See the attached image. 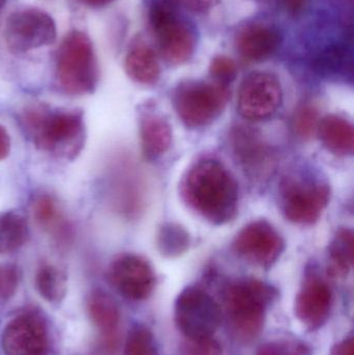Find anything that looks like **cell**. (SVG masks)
<instances>
[{"label":"cell","instance_id":"obj_1","mask_svg":"<svg viewBox=\"0 0 354 355\" xmlns=\"http://www.w3.org/2000/svg\"><path fill=\"white\" fill-rule=\"evenodd\" d=\"M187 206L213 225H224L238 211L236 180L218 160H199L189 168L180 184Z\"/></svg>","mask_w":354,"mask_h":355},{"label":"cell","instance_id":"obj_2","mask_svg":"<svg viewBox=\"0 0 354 355\" xmlns=\"http://www.w3.org/2000/svg\"><path fill=\"white\" fill-rule=\"evenodd\" d=\"M21 127L39 151L58 159H76L87 141L85 114L78 108H52L35 104L19 116Z\"/></svg>","mask_w":354,"mask_h":355},{"label":"cell","instance_id":"obj_3","mask_svg":"<svg viewBox=\"0 0 354 355\" xmlns=\"http://www.w3.org/2000/svg\"><path fill=\"white\" fill-rule=\"evenodd\" d=\"M276 297V289L258 279H240L229 286L224 295L226 313L237 340L247 343L261 334L268 306Z\"/></svg>","mask_w":354,"mask_h":355},{"label":"cell","instance_id":"obj_4","mask_svg":"<svg viewBox=\"0 0 354 355\" xmlns=\"http://www.w3.org/2000/svg\"><path fill=\"white\" fill-rule=\"evenodd\" d=\"M55 78L60 89L68 95H89L97 89L99 64L87 33L73 31L62 39L56 54Z\"/></svg>","mask_w":354,"mask_h":355},{"label":"cell","instance_id":"obj_5","mask_svg":"<svg viewBox=\"0 0 354 355\" xmlns=\"http://www.w3.org/2000/svg\"><path fill=\"white\" fill-rule=\"evenodd\" d=\"M230 99L227 85L206 81H185L174 94V107L179 119L191 129L211 124L224 112Z\"/></svg>","mask_w":354,"mask_h":355},{"label":"cell","instance_id":"obj_6","mask_svg":"<svg viewBox=\"0 0 354 355\" xmlns=\"http://www.w3.org/2000/svg\"><path fill=\"white\" fill-rule=\"evenodd\" d=\"M148 17L160 54L166 62L174 66L188 62L197 45L193 27L162 0L152 2Z\"/></svg>","mask_w":354,"mask_h":355},{"label":"cell","instance_id":"obj_7","mask_svg":"<svg viewBox=\"0 0 354 355\" xmlns=\"http://www.w3.org/2000/svg\"><path fill=\"white\" fill-rule=\"evenodd\" d=\"M175 323L188 340L213 337L222 320V309L209 293L191 286L179 294L175 304Z\"/></svg>","mask_w":354,"mask_h":355},{"label":"cell","instance_id":"obj_8","mask_svg":"<svg viewBox=\"0 0 354 355\" xmlns=\"http://www.w3.org/2000/svg\"><path fill=\"white\" fill-rule=\"evenodd\" d=\"M4 41L12 53H25L46 47L55 42L57 28L55 21L39 8L15 10L6 19Z\"/></svg>","mask_w":354,"mask_h":355},{"label":"cell","instance_id":"obj_9","mask_svg":"<svg viewBox=\"0 0 354 355\" xmlns=\"http://www.w3.org/2000/svg\"><path fill=\"white\" fill-rule=\"evenodd\" d=\"M1 345L6 355H54L49 324L35 310L21 313L6 323Z\"/></svg>","mask_w":354,"mask_h":355},{"label":"cell","instance_id":"obj_10","mask_svg":"<svg viewBox=\"0 0 354 355\" xmlns=\"http://www.w3.org/2000/svg\"><path fill=\"white\" fill-rule=\"evenodd\" d=\"M282 100V85L276 75L253 72L243 79L239 87L237 110L245 120L260 122L272 118Z\"/></svg>","mask_w":354,"mask_h":355},{"label":"cell","instance_id":"obj_11","mask_svg":"<svg viewBox=\"0 0 354 355\" xmlns=\"http://www.w3.org/2000/svg\"><path fill=\"white\" fill-rule=\"evenodd\" d=\"M110 285L127 300L141 302L153 293L155 272L149 261L135 254H121L107 269Z\"/></svg>","mask_w":354,"mask_h":355},{"label":"cell","instance_id":"obj_12","mask_svg":"<svg viewBox=\"0 0 354 355\" xmlns=\"http://www.w3.org/2000/svg\"><path fill=\"white\" fill-rule=\"evenodd\" d=\"M235 252L251 264L269 267L284 250L278 232L266 220H256L243 227L233 242Z\"/></svg>","mask_w":354,"mask_h":355},{"label":"cell","instance_id":"obj_13","mask_svg":"<svg viewBox=\"0 0 354 355\" xmlns=\"http://www.w3.org/2000/svg\"><path fill=\"white\" fill-rule=\"evenodd\" d=\"M330 189L324 183L293 182L283 194V211L291 223L313 225L330 202Z\"/></svg>","mask_w":354,"mask_h":355},{"label":"cell","instance_id":"obj_14","mask_svg":"<svg viewBox=\"0 0 354 355\" xmlns=\"http://www.w3.org/2000/svg\"><path fill=\"white\" fill-rule=\"evenodd\" d=\"M106 196L112 210L125 218L133 219L143 206L141 183L128 160H114L106 174Z\"/></svg>","mask_w":354,"mask_h":355},{"label":"cell","instance_id":"obj_15","mask_svg":"<svg viewBox=\"0 0 354 355\" xmlns=\"http://www.w3.org/2000/svg\"><path fill=\"white\" fill-rule=\"evenodd\" d=\"M31 210L37 227L51 238L56 248L67 250L72 246L74 225L52 194L42 192L35 196L31 202Z\"/></svg>","mask_w":354,"mask_h":355},{"label":"cell","instance_id":"obj_16","mask_svg":"<svg viewBox=\"0 0 354 355\" xmlns=\"http://www.w3.org/2000/svg\"><path fill=\"white\" fill-rule=\"evenodd\" d=\"M333 294L328 284L313 277L306 282L295 300V316L312 331L328 321L332 310Z\"/></svg>","mask_w":354,"mask_h":355},{"label":"cell","instance_id":"obj_17","mask_svg":"<svg viewBox=\"0 0 354 355\" xmlns=\"http://www.w3.org/2000/svg\"><path fill=\"white\" fill-rule=\"evenodd\" d=\"M232 147L243 170L254 178L263 177L272 166V153L258 132L238 126L232 131Z\"/></svg>","mask_w":354,"mask_h":355},{"label":"cell","instance_id":"obj_18","mask_svg":"<svg viewBox=\"0 0 354 355\" xmlns=\"http://www.w3.org/2000/svg\"><path fill=\"white\" fill-rule=\"evenodd\" d=\"M281 35L274 27L263 23H251L241 27L235 37L237 51L245 60L259 62L278 50Z\"/></svg>","mask_w":354,"mask_h":355},{"label":"cell","instance_id":"obj_19","mask_svg":"<svg viewBox=\"0 0 354 355\" xmlns=\"http://www.w3.org/2000/svg\"><path fill=\"white\" fill-rule=\"evenodd\" d=\"M87 308L91 322L102 334L104 344L112 349L116 345V331L121 320L118 304L107 292L94 289L87 297Z\"/></svg>","mask_w":354,"mask_h":355},{"label":"cell","instance_id":"obj_20","mask_svg":"<svg viewBox=\"0 0 354 355\" xmlns=\"http://www.w3.org/2000/svg\"><path fill=\"white\" fill-rule=\"evenodd\" d=\"M139 139L145 158L148 160L157 159L168 152L172 145V127L159 114H143L139 122Z\"/></svg>","mask_w":354,"mask_h":355},{"label":"cell","instance_id":"obj_21","mask_svg":"<svg viewBox=\"0 0 354 355\" xmlns=\"http://www.w3.org/2000/svg\"><path fill=\"white\" fill-rule=\"evenodd\" d=\"M125 71L129 78L143 85H153L159 80V60L155 51L143 43H137L127 52Z\"/></svg>","mask_w":354,"mask_h":355},{"label":"cell","instance_id":"obj_22","mask_svg":"<svg viewBox=\"0 0 354 355\" xmlns=\"http://www.w3.org/2000/svg\"><path fill=\"white\" fill-rule=\"evenodd\" d=\"M317 131L328 151L344 156L353 153L354 129L346 119L330 114L320 120Z\"/></svg>","mask_w":354,"mask_h":355},{"label":"cell","instance_id":"obj_23","mask_svg":"<svg viewBox=\"0 0 354 355\" xmlns=\"http://www.w3.org/2000/svg\"><path fill=\"white\" fill-rule=\"evenodd\" d=\"M29 238L28 221L16 210L0 212V254L18 252Z\"/></svg>","mask_w":354,"mask_h":355},{"label":"cell","instance_id":"obj_24","mask_svg":"<svg viewBox=\"0 0 354 355\" xmlns=\"http://www.w3.org/2000/svg\"><path fill=\"white\" fill-rule=\"evenodd\" d=\"M35 289L42 298L50 304H60L68 290L66 271L57 265L42 262L35 275Z\"/></svg>","mask_w":354,"mask_h":355},{"label":"cell","instance_id":"obj_25","mask_svg":"<svg viewBox=\"0 0 354 355\" xmlns=\"http://www.w3.org/2000/svg\"><path fill=\"white\" fill-rule=\"evenodd\" d=\"M354 235L351 230H339L328 250V275L333 277H344L353 265Z\"/></svg>","mask_w":354,"mask_h":355},{"label":"cell","instance_id":"obj_26","mask_svg":"<svg viewBox=\"0 0 354 355\" xmlns=\"http://www.w3.org/2000/svg\"><path fill=\"white\" fill-rule=\"evenodd\" d=\"M191 238L184 227L177 223H166L157 234V246L163 256L178 257L189 248Z\"/></svg>","mask_w":354,"mask_h":355},{"label":"cell","instance_id":"obj_27","mask_svg":"<svg viewBox=\"0 0 354 355\" xmlns=\"http://www.w3.org/2000/svg\"><path fill=\"white\" fill-rule=\"evenodd\" d=\"M125 355H156L155 339L148 327L136 325L129 331Z\"/></svg>","mask_w":354,"mask_h":355},{"label":"cell","instance_id":"obj_28","mask_svg":"<svg viewBox=\"0 0 354 355\" xmlns=\"http://www.w3.org/2000/svg\"><path fill=\"white\" fill-rule=\"evenodd\" d=\"M319 112L313 105H303L295 112L293 128L301 139H311L319 126Z\"/></svg>","mask_w":354,"mask_h":355},{"label":"cell","instance_id":"obj_29","mask_svg":"<svg viewBox=\"0 0 354 355\" xmlns=\"http://www.w3.org/2000/svg\"><path fill=\"white\" fill-rule=\"evenodd\" d=\"M309 348L299 341L280 340L264 344L257 355H309Z\"/></svg>","mask_w":354,"mask_h":355},{"label":"cell","instance_id":"obj_30","mask_svg":"<svg viewBox=\"0 0 354 355\" xmlns=\"http://www.w3.org/2000/svg\"><path fill=\"white\" fill-rule=\"evenodd\" d=\"M209 72L214 83L228 87L229 83L236 77L237 64L228 56H215L210 64Z\"/></svg>","mask_w":354,"mask_h":355},{"label":"cell","instance_id":"obj_31","mask_svg":"<svg viewBox=\"0 0 354 355\" xmlns=\"http://www.w3.org/2000/svg\"><path fill=\"white\" fill-rule=\"evenodd\" d=\"M20 272L16 265L0 264V300H10L18 289Z\"/></svg>","mask_w":354,"mask_h":355},{"label":"cell","instance_id":"obj_32","mask_svg":"<svg viewBox=\"0 0 354 355\" xmlns=\"http://www.w3.org/2000/svg\"><path fill=\"white\" fill-rule=\"evenodd\" d=\"M181 355H222V347L213 337L203 339H187Z\"/></svg>","mask_w":354,"mask_h":355},{"label":"cell","instance_id":"obj_33","mask_svg":"<svg viewBox=\"0 0 354 355\" xmlns=\"http://www.w3.org/2000/svg\"><path fill=\"white\" fill-rule=\"evenodd\" d=\"M170 6H178L191 12H205L211 8L214 0H162Z\"/></svg>","mask_w":354,"mask_h":355},{"label":"cell","instance_id":"obj_34","mask_svg":"<svg viewBox=\"0 0 354 355\" xmlns=\"http://www.w3.org/2000/svg\"><path fill=\"white\" fill-rule=\"evenodd\" d=\"M12 139L6 127L0 125V162L6 159L10 155Z\"/></svg>","mask_w":354,"mask_h":355},{"label":"cell","instance_id":"obj_35","mask_svg":"<svg viewBox=\"0 0 354 355\" xmlns=\"http://www.w3.org/2000/svg\"><path fill=\"white\" fill-rule=\"evenodd\" d=\"M335 355H354L353 337L347 338L344 341L341 342L335 349Z\"/></svg>","mask_w":354,"mask_h":355},{"label":"cell","instance_id":"obj_36","mask_svg":"<svg viewBox=\"0 0 354 355\" xmlns=\"http://www.w3.org/2000/svg\"><path fill=\"white\" fill-rule=\"evenodd\" d=\"M307 0H285L287 8L293 14H297L303 10Z\"/></svg>","mask_w":354,"mask_h":355},{"label":"cell","instance_id":"obj_37","mask_svg":"<svg viewBox=\"0 0 354 355\" xmlns=\"http://www.w3.org/2000/svg\"><path fill=\"white\" fill-rule=\"evenodd\" d=\"M78 1L85 4V6H91V8H102V6L112 3L114 0H78Z\"/></svg>","mask_w":354,"mask_h":355},{"label":"cell","instance_id":"obj_38","mask_svg":"<svg viewBox=\"0 0 354 355\" xmlns=\"http://www.w3.org/2000/svg\"><path fill=\"white\" fill-rule=\"evenodd\" d=\"M6 1H8V0H0V10L3 8V6L6 3Z\"/></svg>","mask_w":354,"mask_h":355}]
</instances>
